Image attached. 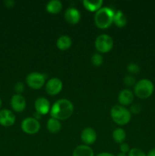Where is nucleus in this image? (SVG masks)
Wrapping results in <instances>:
<instances>
[{
	"label": "nucleus",
	"instance_id": "f8f14e48",
	"mask_svg": "<svg viewBox=\"0 0 155 156\" xmlns=\"http://www.w3.org/2000/svg\"><path fill=\"white\" fill-rule=\"evenodd\" d=\"M11 107L15 112H22L26 108V100L22 94H15L11 98Z\"/></svg>",
	"mask_w": 155,
	"mask_h": 156
},
{
	"label": "nucleus",
	"instance_id": "b1692460",
	"mask_svg": "<svg viewBox=\"0 0 155 156\" xmlns=\"http://www.w3.org/2000/svg\"><path fill=\"white\" fill-rule=\"evenodd\" d=\"M123 82L128 87L135 86V85L136 84V80L132 75H127L123 79Z\"/></svg>",
	"mask_w": 155,
	"mask_h": 156
},
{
	"label": "nucleus",
	"instance_id": "cd10ccee",
	"mask_svg": "<svg viewBox=\"0 0 155 156\" xmlns=\"http://www.w3.org/2000/svg\"><path fill=\"white\" fill-rule=\"evenodd\" d=\"M119 150L120 152H122V153H129V152L130 151L129 144H127V143H121L119 146Z\"/></svg>",
	"mask_w": 155,
	"mask_h": 156
},
{
	"label": "nucleus",
	"instance_id": "423d86ee",
	"mask_svg": "<svg viewBox=\"0 0 155 156\" xmlns=\"http://www.w3.org/2000/svg\"><path fill=\"white\" fill-rule=\"evenodd\" d=\"M46 79V75L44 73L33 72L29 73L26 78L27 85L33 89H40L44 85Z\"/></svg>",
	"mask_w": 155,
	"mask_h": 156
},
{
	"label": "nucleus",
	"instance_id": "0eeeda50",
	"mask_svg": "<svg viewBox=\"0 0 155 156\" xmlns=\"http://www.w3.org/2000/svg\"><path fill=\"white\" fill-rule=\"evenodd\" d=\"M21 128L25 133L33 135L39 132L40 129V123L39 120L34 117H27L21 122Z\"/></svg>",
	"mask_w": 155,
	"mask_h": 156
},
{
	"label": "nucleus",
	"instance_id": "f257e3e1",
	"mask_svg": "<svg viewBox=\"0 0 155 156\" xmlns=\"http://www.w3.org/2000/svg\"><path fill=\"white\" fill-rule=\"evenodd\" d=\"M74 112V105L71 101L65 98L56 101L51 107L50 114L51 117L56 120H65L69 118Z\"/></svg>",
	"mask_w": 155,
	"mask_h": 156
},
{
	"label": "nucleus",
	"instance_id": "9b49d317",
	"mask_svg": "<svg viewBox=\"0 0 155 156\" xmlns=\"http://www.w3.org/2000/svg\"><path fill=\"white\" fill-rule=\"evenodd\" d=\"M97 133L92 127H86L82 130L81 133V139L83 143L86 146L94 144L97 140Z\"/></svg>",
	"mask_w": 155,
	"mask_h": 156
},
{
	"label": "nucleus",
	"instance_id": "c85d7f7f",
	"mask_svg": "<svg viewBox=\"0 0 155 156\" xmlns=\"http://www.w3.org/2000/svg\"><path fill=\"white\" fill-rule=\"evenodd\" d=\"M5 5L6 7H9V8H11V7H13L14 5L15 4V2L13 1V0H6V1H5Z\"/></svg>",
	"mask_w": 155,
	"mask_h": 156
},
{
	"label": "nucleus",
	"instance_id": "ddd939ff",
	"mask_svg": "<svg viewBox=\"0 0 155 156\" xmlns=\"http://www.w3.org/2000/svg\"><path fill=\"white\" fill-rule=\"evenodd\" d=\"M65 19L68 24H76L80 21L81 15L80 11L74 7H69L65 10Z\"/></svg>",
	"mask_w": 155,
	"mask_h": 156
},
{
	"label": "nucleus",
	"instance_id": "473e14b6",
	"mask_svg": "<svg viewBox=\"0 0 155 156\" xmlns=\"http://www.w3.org/2000/svg\"><path fill=\"white\" fill-rule=\"evenodd\" d=\"M2 105V101L1 98H0V108H1Z\"/></svg>",
	"mask_w": 155,
	"mask_h": 156
},
{
	"label": "nucleus",
	"instance_id": "1a4fd4ad",
	"mask_svg": "<svg viewBox=\"0 0 155 156\" xmlns=\"http://www.w3.org/2000/svg\"><path fill=\"white\" fill-rule=\"evenodd\" d=\"M16 117L12 111L8 109L0 110V125L5 127L12 126L15 124Z\"/></svg>",
	"mask_w": 155,
	"mask_h": 156
},
{
	"label": "nucleus",
	"instance_id": "9d476101",
	"mask_svg": "<svg viewBox=\"0 0 155 156\" xmlns=\"http://www.w3.org/2000/svg\"><path fill=\"white\" fill-rule=\"evenodd\" d=\"M34 108L36 112L42 115H46L50 111L51 107L48 99L43 97H39L34 102Z\"/></svg>",
	"mask_w": 155,
	"mask_h": 156
},
{
	"label": "nucleus",
	"instance_id": "4be33fe9",
	"mask_svg": "<svg viewBox=\"0 0 155 156\" xmlns=\"http://www.w3.org/2000/svg\"><path fill=\"white\" fill-rule=\"evenodd\" d=\"M103 62V57L100 53H94L91 56V63L96 67L100 66Z\"/></svg>",
	"mask_w": 155,
	"mask_h": 156
},
{
	"label": "nucleus",
	"instance_id": "20e7f679",
	"mask_svg": "<svg viewBox=\"0 0 155 156\" xmlns=\"http://www.w3.org/2000/svg\"><path fill=\"white\" fill-rule=\"evenodd\" d=\"M154 91V85L150 80L142 79L136 82L134 86V92L140 99H146L150 98Z\"/></svg>",
	"mask_w": 155,
	"mask_h": 156
},
{
	"label": "nucleus",
	"instance_id": "412c9836",
	"mask_svg": "<svg viewBox=\"0 0 155 156\" xmlns=\"http://www.w3.org/2000/svg\"><path fill=\"white\" fill-rule=\"evenodd\" d=\"M112 136V139L115 143L121 144V143H124L125 140H126V133L122 128H116L113 130Z\"/></svg>",
	"mask_w": 155,
	"mask_h": 156
},
{
	"label": "nucleus",
	"instance_id": "39448f33",
	"mask_svg": "<svg viewBox=\"0 0 155 156\" xmlns=\"http://www.w3.org/2000/svg\"><path fill=\"white\" fill-rule=\"evenodd\" d=\"M114 45L112 38L106 34H102L97 37L94 46L100 53H106L110 51Z\"/></svg>",
	"mask_w": 155,
	"mask_h": 156
},
{
	"label": "nucleus",
	"instance_id": "7c9ffc66",
	"mask_svg": "<svg viewBox=\"0 0 155 156\" xmlns=\"http://www.w3.org/2000/svg\"><path fill=\"white\" fill-rule=\"evenodd\" d=\"M146 155L147 156H155V149H152L151 150L149 151Z\"/></svg>",
	"mask_w": 155,
	"mask_h": 156
},
{
	"label": "nucleus",
	"instance_id": "4468645a",
	"mask_svg": "<svg viewBox=\"0 0 155 156\" xmlns=\"http://www.w3.org/2000/svg\"><path fill=\"white\" fill-rule=\"evenodd\" d=\"M134 101V93L128 88L122 90L118 95V101L122 106L130 105Z\"/></svg>",
	"mask_w": 155,
	"mask_h": 156
},
{
	"label": "nucleus",
	"instance_id": "2eb2a0df",
	"mask_svg": "<svg viewBox=\"0 0 155 156\" xmlns=\"http://www.w3.org/2000/svg\"><path fill=\"white\" fill-rule=\"evenodd\" d=\"M72 156H94V153L89 146L82 144L74 148Z\"/></svg>",
	"mask_w": 155,
	"mask_h": 156
},
{
	"label": "nucleus",
	"instance_id": "393cba45",
	"mask_svg": "<svg viewBox=\"0 0 155 156\" xmlns=\"http://www.w3.org/2000/svg\"><path fill=\"white\" fill-rule=\"evenodd\" d=\"M128 156H147L146 154L143 152L141 149L138 148H133L131 149L128 153Z\"/></svg>",
	"mask_w": 155,
	"mask_h": 156
},
{
	"label": "nucleus",
	"instance_id": "5701e85b",
	"mask_svg": "<svg viewBox=\"0 0 155 156\" xmlns=\"http://www.w3.org/2000/svg\"><path fill=\"white\" fill-rule=\"evenodd\" d=\"M127 69V71L130 73L131 75H135L138 74L140 73V66L136 63H134V62H131L126 67Z\"/></svg>",
	"mask_w": 155,
	"mask_h": 156
},
{
	"label": "nucleus",
	"instance_id": "7ed1b4c3",
	"mask_svg": "<svg viewBox=\"0 0 155 156\" xmlns=\"http://www.w3.org/2000/svg\"><path fill=\"white\" fill-rule=\"evenodd\" d=\"M110 116L112 120L116 124L123 126L130 122L132 119V113L129 109L120 105H114L110 110Z\"/></svg>",
	"mask_w": 155,
	"mask_h": 156
},
{
	"label": "nucleus",
	"instance_id": "c756f323",
	"mask_svg": "<svg viewBox=\"0 0 155 156\" xmlns=\"http://www.w3.org/2000/svg\"><path fill=\"white\" fill-rule=\"evenodd\" d=\"M96 156H116V155H113V154L112 153H109V152H102V153L98 154V155H97Z\"/></svg>",
	"mask_w": 155,
	"mask_h": 156
},
{
	"label": "nucleus",
	"instance_id": "bb28decb",
	"mask_svg": "<svg viewBox=\"0 0 155 156\" xmlns=\"http://www.w3.org/2000/svg\"><path fill=\"white\" fill-rule=\"evenodd\" d=\"M141 105H138V104H134V105H132V106H131V108H130V112L132 113V114H138V113L141 111Z\"/></svg>",
	"mask_w": 155,
	"mask_h": 156
},
{
	"label": "nucleus",
	"instance_id": "f03ea898",
	"mask_svg": "<svg viewBox=\"0 0 155 156\" xmlns=\"http://www.w3.org/2000/svg\"><path fill=\"white\" fill-rule=\"evenodd\" d=\"M115 11L110 7H102L94 15V23L100 29H106L113 23Z\"/></svg>",
	"mask_w": 155,
	"mask_h": 156
},
{
	"label": "nucleus",
	"instance_id": "6ab92c4d",
	"mask_svg": "<svg viewBox=\"0 0 155 156\" xmlns=\"http://www.w3.org/2000/svg\"><path fill=\"white\" fill-rule=\"evenodd\" d=\"M46 128L50 133L56 134L58 133L61 130L62 125H61L60 121L59 120L50 117L48 120V121H47Z\"/></svg>",
	"mask_w": 155,
	"mask_h": 156
},
{
	"label": "nucleus",
	"instance_id": "a878e982",
	"mask_svg": "<svg viewBox=\"0 0 155 156\" xmlns=\"http://www.w3.org/2000/svg\"><path fill=\"white\" fill-rule=\"evenodd\" d=\"M14 90L16 92V94H21L24 91V85L23 82H18L14 86Z\"/></svg>",
	"mask_w": 155,
	"mask_h": 156
},
{
	"label": "nucleus",
	"instance_id": "6e6552de",
	"mask_svg": "<svg viewBox=\"0 0 155 156\" xmlns=\"http://www.w3.org/2000/svg\"><path fill=\"white\" fill-rule=\"evenodd\" d=\"M63 87L62 80L57 77H53L49 79L46 84V91L48 94L54 96L61 92Z\"/></svg>",
	"mask_w": 155,
	"mask_h": 156
},
{
	"label": "nucleus",
	"instance_id": "a211bd4d",
	"mask_svg": "<svg viewBox=\"0 0 155 156\" xmlns=\"http://www.w3.org/2000/svg\"><path fill=\"white\" fill-rule=\"evenodd\" d=\"M46 9L50 14H58L62 9V3L59 0H51L46 6Z\"/></svg>",
	"mask_w": 155,
	"mask_h": 156
},
{
	"label": "nucleus",
	"instance_id": "dca6fc26",
	"mask_svg": "<svg viewBox=\"0 0 155 156\" xmlns=\"http://www.w3.org/2000/svg\"><path fill=\"white\" fill-rule=\"evenodd\" d=\"M72 41L68 35H62L56 41V47L60 50H67L71 47Z\"/></svg>",
	"mask_w": 155,
	"mask_h": 156
},
{
	"label": "nucleus",
	"instance_id": "aec40b11",
	"mask_svg": "<svg viewBox=\"0 0 155 156\" xmlns=\"http://www.w3.org/2000/svg\"><path fill=\"white\" fill-rule=\"evenodd\" d=\"M113 23L118 27H123L127 24V17L121 10L115 12L113 18Z\"/></svg>",
	"mask_w": 155,
	"mask_h": 156
},
{
	"label": "nucleus",
	"instance_id": "f3484780",
	"mask_svg": "<svg viewBox=\"0 0 155 156\" xmlns=\"http://www.w3.org/2000/svg\"><path fill=\"white\" fill-rule=\"evenodd\" d=\"M85 9L89 12H97L103 5V0H84L82 2Z\"/></svg>",
	"mask_w": 155,
	"mask_h": 156
},
{
	"label": "nucleus",
	"instance_id": "2f4dec72",
	"mask_svg": "<svg viewBox=\"0 0 155 156\" xmlns=\"http://www.w3.org/2000/svg\"><path fill=\"white\" fill-rule=\"evenodd\" d=\"M116 156H128L126 153H122V152H119Z\"/></svg>",
	"mask_w": 155,
	"mask_h": 156
}]
</instances>
